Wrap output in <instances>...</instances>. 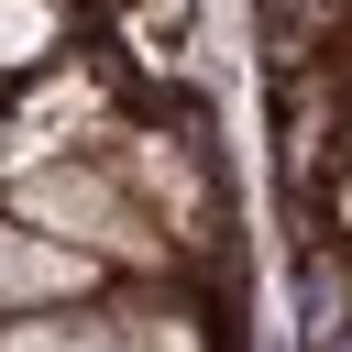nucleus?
Returning a JSON list of instances; mask_svg holds the SVG:
<instances>
[{
	"label": "nucleus",
	"mask_w": 352,
	"mask_h": 352,
	"mask_svg": "<svg viewBox=\"0 0 352 352\" xmlns=\"http://www.w3.org/2000/svg\"><path fill=\"white\" fill-rule=\"evenodd\" d=\"M0 352H198L176 308H66L33 330H0Z\"/></svg>",
	"instance_id": "nucleus-3"
},
{
	"label": "nucleus",
	"mask_w": 352,
	"mask_h": 352,
	"mask_svg": "<svg viewBox=\"0 0 352 352\" xmlns=\"http://www.w3.org/2000/svg\"><path fill=\"white\" fill-rule=\"evenodd\" d=\"M22 220L33 231H55V242H77V253H99V264H121V275H176V231L132 198V176L99 154H66V165H22Z\"/></svg>",
	"instance_id": "nucleus-1"
},
{
	"label": "nucleus",
	"mask_w": 352,
	"mask_h": 352,
	"mask_svg": "<svg viewBox=\"0 0 352 352\" xmlns=\"http://www.w3.org/2000/svg\"><path fill=\"white\" fill-rule=\"evenodd\" d=\"M352 55V0H264V66L297 77V66H330Z\"/></svg>",
	"instance_id": "nucleus-4"
},
{
	"label": "nucleus",
	"mask_w": 352,
	"mask_h": 352,
	"mask_svg": "<svg viewBox=\"0 0 352 352\" xmlns=\"http://www.w3.org/2000/svg\"><path fill=\"white\" fill-rule=\"evenodd\" d=\"M330 220H341V231H352V165H341V176H330Z\"/></svg>",
	"instance_id": "nucleus-6"
},
{
	"label": "nucleus",
	"mask_w": 352,
	"mask_h": 352,
	"mask_svg": "<svg viewBox=\"0 0 352 352\" xmlns=\"http://www.w3.org/2000/svg\"><path fill=\"white\" fill-rule=\"evenodd\" d=\"M110 121V88H99V66H55L44 88H33V110L22 121H0V165L22 176V165H55L66 143H88Z\"/></svg>",
	"instance_id": "nucleus-2"
},
{
	"label": "nucleus",
	"mask_w": 352,
	"mask_h": 352,
	"mask_svg": "<svg viewBox=\"0 0 352 352\" xmlns=\"http://www.w3.org/2000/svg\"><path fill=\"white\" fill-rule=\"evenodd\" d=\"M99 253L55 242V231H0V297H88Z\"/></svg>",
	"instance_id": "nucleus-5"
}]
</instances>
